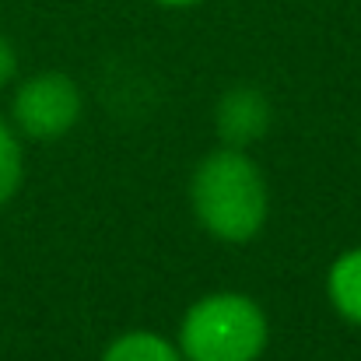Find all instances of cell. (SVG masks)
Here are the masks:
<instances>
[{
    "label": "cell",
    "instance_id": "9c48e42d",
    "mask_svg": "<svg viewBox=\"0 0 361 361\" xmlns=\"http://www.w3.org/2000/svg\"><path fill=\"white\" fill-rule=\"evenodd\" d=\"M158 4H165V7H193L200 0H158Z\"/></svg>",
    "mask_w": 361,
    "mask_h": 361
},
{
    "label": "cell",
    "instance_id": "3957f363",
    "mask_svg": "<svg viewBox=\"0 0 361 361\" xmlns=\"http://www.w3.org/2000/svg\"><path fill=\"white\" fill-rule=\"evenodd\" d=\"M81 109H85L81 88L60 71L32 74L28 81H21V88L14 92V102H11L14 126L32 140L67 137L74 130V123L81 120Z\"/></svg>",
    "mask_w": 361,
    "mask_h": 361
},
{
    "label": "cell",
    "instance_id": "52a82bcc",
    "mask_svg": "<svg viewBox=\"0 0 361 361\" xmlns=\"http://www.w3.org/2000/svg\"><path fill=\"white\" fill-rule=\"evenodd\" d=\"M25 179V154H21V140L18 133L0 120V207L18 193Z\"/></svg>",
    "mask_w": 361,
    "mask_h": 361
},
{
    "label": "cell",
    "instance_id": "7a4b0ae2",
    "mask_svg": "<svg viewBox=\"0 0 361 361\" xmlns=\"http://www.w3.org/2000/svg\"><path fill=\"white\" fill-rule=\"evenodd\" d=\"M267 341V312L242 291L197 298L179 323V351L186 361H256Z\"/></svg>",
    "mask_w": 361,
    "mask_h": 361
},
{
    "label": "cell",
    "instance_id": "ba28073f",
    "mask_svg": "<svg viewBox=\"0 0 361 361\" xmlns=\"http://www.w3.org/2000/svg\"><path fill=\"white\" fill-rule=\"evenodd\" d=\"M14 74H18V53H14L11 39H7V35H0V88H4Z\"/></svg>",
    "mask_w": 361,
    "mask_h": 361
},
{
    "label": "cell",
    "instance_id": "6da1fadb",
    "mask_svg": "<svg viewBox=\"0 0 361 361\" xmlns=\"http://www.w3.org/2000/svg\"><path fill=\"white\" fill-rule=\"evenodd\" d=\"M190 204L197 221L221 242L256 239L270 214V190L242 147H218L193 169Z\"/></svg>",
    "mask_w": 361,
    "mask_h": 361
},
{
    "label": "cell",
    "instance_id": "5b68a950",
    "mask_svg": "<svg viewBox=\"0 0 361 361\" xmlns=\"http://www.w3.org/2000/svg\"><path fill=\"white\" fill-rule=\"evenodd\" d=\"M326 295L348 323L361 326V245L334 259V267L326 274Z\"/></svg>",
    "mask_w": 361,
    "mask_h": 361
},
{
    "label": "cell",
    "instance_id": "277c9868",
    "mask_svg": "<svg viewBox=\"0 0 361 361\" xmlns=\"http://www.w3.org/2000/svg\"><path fill=\"white\" fill-rule=\"evenodd\" d=\"M270 120H274L270 99L252 85H239V88L225 92L214 109V126H218L225 147H242V151L270 130Z\"/></svg>",
    "mask_w": 361,
    "mask_h": 361
},
{
    "label": "cell",
    "instance_id": "8992f818",
    "mask_svg": "<svg viewBox=\"0 0 361 361\" xmlns=\"http://www.w3.org/2000/svg\"><path fill=\"white\" fill-rule=\"evenodd\" d=\"M102 361H186V358H183L179 344L165 341L161 334L130 330V334L116 337V341L106 348Z\"/></svg>",
    "mask_w": 361,
    "mask_h": 361
}]
</instances>
